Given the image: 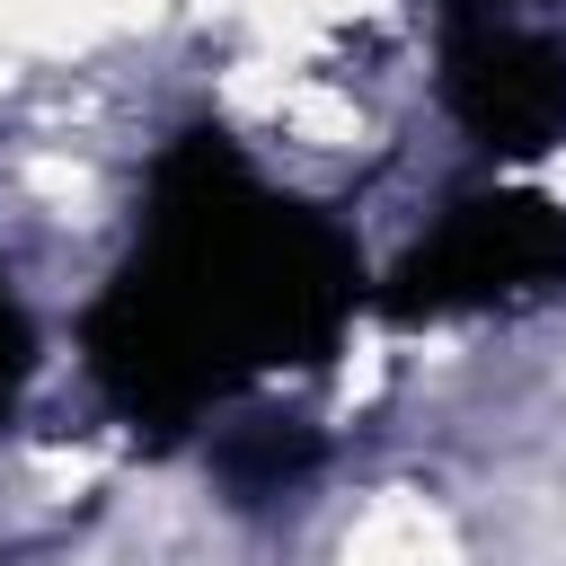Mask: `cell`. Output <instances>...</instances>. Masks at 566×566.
<instances>
[{
	"instance_id": "1",
	"label": "cell",
	"mask_w": 566,
	"mask_h": 566,
	"mask_svg": "<svg viewBox=\"0 0 566 566\" xmlns=\"http://www.w3.org/2000/svg\"><path fill=\"white\" fill-rule=\"evenodd\" d=\"M371 301L345 230L265 186L230 133L195 124L150 159L142 230L80 318L97 398L168 442L274 371H310Z\"/></svg>"
},
{
	"instance_id": "2",
	"label": "cell",
	"mask_w": 566,
	"mask_h": 566,
	"mask_svg": "<svg viewBox=\"0 0 566 566\" xmlns=\"http://www.w3.org/2000/svg\"><path fill=\"white\" fill-rule=\"evenodd\" d=\"M557 292H566V203L539 186H478L371 283V310L389 327H451Z\"/></svg>"
},
{
	"instance_id": "3",
	"label": "cell",
	"mask_w": 566,
	"mask_h": 566,
	"mask_svg": "<svg viewBox=\"0 0 566 566\" xmlns=\"http://www.w3.org/2000/svg\"><path fill=\"white\" fill-rule=\"evenodd\" d=\"M433 80L486 159L566 150V0H433Z\"/></svg>"
},
{
	"instance_id": "4",
	"label": "cell",
	"mask_w": 566,
	"mask_h": 566,
	"mask_svg": "<svg viewBox=\"0 0 566 566\" xmlns=\"http://www.w3.org/2000/svg\"><path fill=\"white\" fill-rule=\"evenodd\" d=\"M318 460H327V442L310 416H239L212 433V478L230 486V504H274V495L310 486Z\"/></svg>"
},
{
	"instance_id": "5",
	"label": "cell",
	"mask_w": 566,
	"mask_h": 566,
	"mask_svg": "<svg viewBox=\"0 0 566 566\" xmlns=\"http://www.w3.org/2000/svg\"><path fill=\"white\" fill-rule=\"evenodd\" d=\"M27 389H35V318H27V301L9 283V265H0V433L18 424Z\"/></svg>"
}]
</instances>
